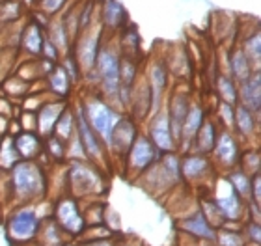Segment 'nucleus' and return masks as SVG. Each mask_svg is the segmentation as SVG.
I'll return each mask as SVG.
<instances>
[{
    "label": "nucleus",
    "mask_w": 261,
    "mask_h": 246,
    "mask_svg": "<svg viewBox=\"0 0 261 246\" xmlns=\"http://www.w3.org/2000/svg\"><path fill=\"white\" fill-rule=\"evenodd\" d=\"M105 28L99 21V15L95 11L93 21L88 24L86 28H82L81 32L76 34L75 41V62L81 71H92L95 66V58H97L99 47H101V39H103Z\"/></svg>",
    "instance_id": "f257e3e1"
},
{
    "label": "nucleus",
    "mask_w": 261,
    "mask_h": 246,
    "mask_svg": "<svg viewBox=\"0 0 261 246\" xmlns=\"http://www.w3.org/2000/svg\"><path fill=\"white\" fill-rule=\"evenodd\" d=\"M120 60L121 56L114 45L99 47L93 69H97L103 92L110 97H118V92H120Z\"/></svg>",
    "instance_id": "f03ea898"
},
{
    "label": "nucleus",
    "mask_w": 261,
    "mask_h": 246,
    "mask_svg": "<svg viewBox=\"0 0 261 246\" xmlns=\"http://www.w3.org/2000/svg\"><path fill=\"white\" fill-rule=\"evenodd\" d=\"M82 110H84V116H86V120H88V123H90V127L93 129V132H95L103 142L109 144L112 129H114L116 123L121 120L120 116L116 114L109 104L103 103V101L97 97L90 99V101L82 106Z\"/></svg>",
    "instance_id": "7ed1b4c3"
},
{
    "label": "nucleus",
    "mask_w": 261,
    "mask_h": 246,
    "mask_svg": "<svg viewBox=\"0 0 261 246\" xmlns=\"http://www.w3.org/2000/svg\"><path fill=\"white\" fill-rule=\"evenodd\" d=\"M13 188L19 196H34L43 186V174L32 162H17L11 168Z\"/></svg>",
    "instance_id": "20e7f679"
},
{
    "label": "nucleus",
    "mask_w": 261,
    "mask_h": 246,
    "mask_svg": "<svg viewBox=\"0 0 261 246\" xmlns=\"http://www.w3.org/2000/svg\"><path fill=\"white\" fill-rule=\"evenodd\" d=\"M75 129H76V136H79L82 148L86 151V157H90V159H93V160L103 159V151H101V146H99V136L93 132V129L90 127V123H88L82 106H79V110H76Z\"/></svg>",
    "instance_id": "39448f33"
},
{
    "label": "nucleus",
    "mask_w": 261,
    "mask_h": 246,
    "mask_svg": "<svg viewBox=\"0 0 261 246\" xmlns=\"http://www.w3.org/2000/svg\"><path fill=\"white\" fill-rule=\"evenodd\" d=\"M149 140L157 149H161L163 153L174 151V138H172V131H170V121H168V112L166 110H157L155 118L151 121V129H149Z\"/></svg>",
    "instance_id": "423d86ee"
},
{
    "label": "nucleus",
    "mask_w": 261,
    "mask_h": 246,
    "mask_svg": "<svg viewBox=\"0 0 261 246\" xmlns=\"http://www.w3.org/2000/svg\"><path fill=\"white\" fill-rule=\"evenodd\" d=\"M97 15H99L101 24H103V28L109 30V32L121 30V28L129 22L125 8H123L118 0H103V2H99Z\"/></svg>",
    "instance_id": "0eeeda50"
},
{
    "label": "nucleus",
    "mask_w": 261,
    "mask_h": 246,
    "mask_svg": "<svg viewBox=\"0 0 261 246\" xmlns=\"http://www.w3.org/2000/svg\"><path fill=\"white\" fill-rule=\"evenodd\" d=\"M43 39H45V28L39 24L32 15L28 17V21L24 22V26L19 36V45L22 47L24 52L32 56H41V49H43Z\"/></svg>",
    "instance_id": "6e6552de"
},
{
    "label": "nucleus",
    "mask_w": 261,
    "mask_h": 246,
    "mask_svg": "<svg viewBox=\"0 0 261 246\" xmlns=\"http://www.w3.org/2000/svg\"><path fill=\"white\" fill-rule=\"evenodd\" d=\"M241 86L237 88V101H241L243 106H246L252 112H259L261 106V78L259 73H252L246 80L239 82Z\"/></svg>",
    "instance_id": "1a4fd4ad"
},
{
    "label": "nucleus",
    "mask_w": 261,
    "mask_h": 246,
    "mask_svg": "<svg viewBox=\"0 0 261 246\" xmlns=\"http://www.w3.org/2000/svg\"><path fill=\"white\" fill-rule=\"evenodd\" d=\"M155 151H157V148L153 146L149 138H135L133 146L127 151L129 153V166H133L135 170H146L153 162V159H155Z\"/></svg>",
    "instance_id": "9d476101"
},
{
    "label": "nucleus",
    "mask_w": 261,
    "mask_h": 246,
    "mask_svg": "<svg viewBox=\"0 0 261 246\" xmlns=\"http://www.w3.org/2000/svg\"><path fill=\"white\" fill-rule=\"evenodd\" d=\"M45 38H47L50 43L55 45L56 50L60 52V56L69 54L71 38H69V34H67V30H65V24H64V19H62V13L49 17V21H47V24H45Z\"/></svg>",
    "instance_id": "9b49d317"
},
{
    "label": "nucleus",
    "mask_w": 261,
    "mask_h": 246,
    "mask_svg": "<svg viewBox=\"0 0 261 246\" xmlns=\"http://www.w3.org/2000/svg\"><path fill=\"white\" fill-rule=\"evenodd\" d=\"M189 106H191V101H189V97H187L185 93H175L174 97H172L168 121H170V131H172L174 142H177L181 136V127H183V121H185Z\"/></svg>",
    "instance_id": "f8f14e48"
},
{
    "label": "nucleus",
    "mask_w": 261,
    "mask_h": 246,
    "mask_svg": "<svg viewBox=\"0 0 261 246\" xmlns=\"http://www.w3.org/2000/svg\"><path fill=\"white\" fill-rule=\"evenodd\" d=\"M136 138V129L129 120H120L110 134V146H114L120 153H127Z\"/></svg>",
    "instance_id": "ddd939ff"
},
{
    "label": "nucleus",
    "mask_w": 261,
    "mask_h": 246,
    "mask_svg": "<svg viewBox=\"0 0 261 246\" xmlns=\"http://www.w3.org/2000/svg\"><path fill=\"white\" fill-rule=\"evenodd\" d=\"M65 110L64 104H56V103H49L41 106L38 116V131L43 134V136H50L55 132L56 121L62 116V112Z\"/></svg>",
    "instance_id": "4468645a"
},
{
    "label": "nucleus",
    "mask_w": 261,
    "mask_h": 246,
    "mask_svg": "<svg viewBox=\"0 0 261 246\" xmlns=\"http://www.w3.org/2000/svg\"><path fill=\"white\" fill-rule=\"evenodd\" d=\"M213 149H215L218 160L224 164H228V166H231V164L237 160V157H239L237 142H235L233 136L228 134V132H222L220 136H217V142H215V148Z\"/></svg>",
    "instance_id": "2eb2a0df"
},
{
    "label": "nucleus",
    "mask_w": 261,
    "mask_h": 246,
    "mask_svg": "<svg viewBox=\"0 0 261 246\" xmlns=\"http://www.w3.org/2000/svg\"><path fill=\"white\" fill-rule=\"evenodd\" d=\"M201 123H203V110L198 106V104H191L189 110H187L185 121H183V127H181V136L179 140H194L196 132L200 131Z\"/></svg>",
    "instance_id": "dca6fc26"
},
{
    "label": "nucleus",
    "mask_w": 261,
    "mask_h": 246,
    "mask_svg": "<svg viewBox=\"0 0 261 246\" xmlns=\"http://www.w3.org/2000/svg\"><path fill=\"white\" fill-rule=\"evenodd\" d=\"M149 84H151V101H153V112L159 110V101L163 97V90L166 86V69L161 62H155L149 69Z\"/></svg>",
    "instance_id": "f3484780"
},
{
    "label": "nucleus",
    "mask_w": 261,
    "mask_h": 246,
    "mask_svg": "<svg viewBox=\"0 0 261 246\" xmlns=\"http://www.w3.org/2000/svg\"><path fill=\"white\" fill-rule=\"evenodd\" d=\"M58 218H60L62 224L71 230L73 233L82 230V218L79 211H76V205L73 200H64V202L58 205Z\"/></svg>",
    "instance_id": "a211bd4d"
},
{
    "label": "nucleus",
    "mask_w": 261,
    "mask_h": 246,
    "mask_svg": "<svg viewBox=\"0 0 261 246\" xmlns=\"http://www.w3.org/2000/svg\"><path fill=\"white\" fill-rule=\"evenodd\" d=\"M229 67H231L233 77L239 82L246 80V78L254 73V66H252V62L246 58V54L243 52L241 47H237L235 50H231V54H229Z\"/></svg>",
    "instance_id": "6ab92c4d"
},
{
    "label": "nucleus",
    "mask_w": 261,
    "mask_h": 246,
    "mask_svg": "<svg viewBox=\"0 0 261 246\" xmlns=\"http://www.w3.org/2000/svg\"><path fill=\"white\" fill-rule=\"evenodd\" d=\"M69 179L75 183V186H82V188L90 190V188H93V186L97 185L99 177L93 174L92 168H88L86 164L75 162V164H71Z\"/></svg>",
    "instance_id": "aec40b11"
},
{
    "label": "nucleus",
    "mask_w": 261,
    "mask_h": 246,
    "mask_svg": "<svg viewBox=\"0 0 261 246\" xmlns=\"http://www.w3.org/2000/svg\"><path fill=\"white\" fill-rule=\"evenodd\" d=\"M10 230L13 235L21 237V239L32 235L36 231V216L32 211H21L19 214H15L10 224Z\"/></svg>",
    "instance_id": "412c9836"
},
{
    "label": "nucleus",
    "mask_w": 261,
    "mask_h": 246,
    "mask_svg": "<svg viewBox=\"0 0 261 246\" xmlns=\"http://www.w3.org/2000/svg\"><path fill=\"white\" fill-rule=\"evenodd\" d=\"M13 144H15V149H17V153H19V157H22V159H27V160L34 159V157L39 153V148H41L39 138L36 136V134H32V132H22V134L15 136Z\"/></svg>",
    "instance_id": "4be33fe9"
},
{
    "label": "nucleus",
    "mask_w": 261,
    "mask_h": 246,
    "mask_svg": "<svg viewBox=\"0 0 261 246\" xmlns=\"http://www.w3.org/2000/svg\"><path fill=\"white\" fill-rule=\"evenodd\" d=\"M233 125L239 129V132L243 134V136H252V134H254V129H256V118H254V112L248 110L246 106H243V104L235 106Z\"/></svg>",
    "instance_id": "5701e85b"
},
{
    "label": "nucleus",
    "mask_w": 261,
    "mask_h": 246,
    "mask_svg": "<svg viewBox=\"0 0 261 246\" xmlns=\"http://www.w3.org/2000/svg\"><path fill=\"white\" fill-rule=\"evenodd\" d=\"M215 205H217V209L220 211L222 216H226V218H235V216H239V211H241V196L231 188L228 196H222V198L218 196Z\"/></svg>",
    "instance_id": "b1692460"
},
{
    "label": "nucleus",
    "mask_w": 261,
    "mask_h": 246,
    "mask_svg": "<svg viewBox=\"0 0 261 246\" xmlns=\"http://www.w3.org/2000/svg\"><path fill=\"white\" fill-rule=\"evenodd\" d=\"M243 52L246 54V58L252 62V66L256 67V71L259 69V62H261V34L259 30H254V32L245 39L243 43Z\"/></svg>",
    "instance_id": "393cba45"
},
{
    "label": "nucleus",
    "mask_w": 261,
    "mask_h": 246,
    "mask_svg": "<svg viewBox=\"0 0 261 246\" xmlns=\"http://www.w3.org/2000/svg\"><path fill=\"white\" fill-rule=\"evenodd\" d=\"M196 142L200 146V149L203 153H209L215 148V142H217V131H215V125L211 121H203L200 127V131L196 132Z\"/></svg>",
    "instance_id": "a878e982"
},
{
    "label": "nucleus",
    "mask_w": 261,
    "mask_h": 246,
    "mask_svg": "<svg viewBox=\"0 0 261 246\" xmlns=\"http://www.w3.org/2000/svg\"><path fill=\"white\" fill-rule=\"evenodd\" d=\"M73 131H75V116H73V112H69V110H64L62 116L58 118V121H56V127L53 134L65 142V140H69V138L75 136Z\"/></svg>",
    "instance_id": "bb28decb"
},
{
    "label": "nucleus",
    "mask_w": 261,
    "mask_h": 246,
    "mask_svg": "<svg viewBox=\"0 0 261 246\" xmlns=\"http://www.w3.org/2000/svg\"><path fill=\"white\" fill-rule=\"evenodd\" d=\"M207 168H209L207 159L198 157V155H194V157H187V159L181 162V172H183V175H185L187 179H194V177L203 174Z\"/></svg>",
    "instance_id": "cd10ccee"
},
{
    "label": "nucleus",
    "mask_w": 261,
    "mask_h": 246,
    "mask_svg": "<svg viewBox=\"0 0 261 246\" xmlns=\"http://www.w3.org/2000/svg\"><path fill=\"white\" fill-rule=\"evenodd\" d=\"M49 82L53 92L58 93V95H65L67 90H69V82L71 78L67 77V73L62 66H55L49 73Z\"/></svg>",
    "instance_id": "c85d7f7f"
},
{
    "label": "nucleus",
    "mask_w": 261,
    "mask_h": 246,
    "mask_svg": "<svg viewBox=\"0 0 261 246\" xmlns=\"http://www.w3.org/2000/svg\"><path fill=\"white\" fill-rule=\"evenodd\" d=\"M217 88H218V93H220V97H222L224 103L228 104H233L237 103V86H235V82L228 77V75H218L217 78Z\"/></svg>",
    "instance_id": "c756f323"
},
{
    "label": "nucleus",
    "mask_w": 261,
    "mask_h": 246,
    "mask_svg": "<svg viewBox=\"0 0 261 246\" xmlns=\"http://www.w3.org/2000/svg\"><path fill=\"white\" fill-rule=\"evenodd\" d=\"M229 183L239 196L250 198L252 196V177L246 172H233L229 175Z\"/></svg>",
    "instance_id": "7c9ffc66"
},
{
    "label": "nucleus",
    "mask_w": 261,
    "mask_h": 246,
    "mask_svg": "<svg viewBox=\"0 0 261 246\" xmlns=\"http://www.w3.org/2000/svg\"><path fill=\"white\" fill-rule=\"evenodd\" d=\"M17 159H19V153L15 149V144H13V140L6 138L2 142V148H0V166L2 168H13L17 164Z\"/></svg>",
    "instance_id": "2f4dec72"
},
{
    "label": "nucleus",
    "mask_w": 261,
    "mask_h": 246,
    "mask_svg": "<svg viewBox=\"0 0 261 246\" xmlns=\"http://www.w3.org/2000/svg\"><path fill=\"white\" fill-rule=\"evenodd\" d=\"M185 228L189 231H192V233H198V235L201 237H207V239H213L215 237V233H213V230L209 228V224H207V220L201 216V214H198L196 218L189 220L185 224Z\"/></svg>",
    "instance_id": "473e14b6"
},
{
    "label": "nucleus",
    "mask_w": 261,
    "mask_h": 246,
    "mask_svg": "<svg viewBox=\"0 0 261 246\" xmlns=\"http://www.w3.org/2000/svg\"><path fill=\"white\" fill-rule=\"evenodd\" d=\"M69 4V0H39L38 10L45 13L47 17L58 15L65 10V6Z\"/></svg>",
    "instance_id": "72a5a7b5"
},
{
    "label": "nucleus",
    "mask_w": 261,
    "mask_h": 246,
    "mask_svg": "<svg viewBox=\"0 0 261 246\" xmlns=\"http://www.w3.org/2000/svg\"><path fill=\"white\" fill-rule=\"evenodd\" d=\"M47 146H49V151L55 159H62V157H64V151H65L64 140H60V138L55 136V134H50V138L47 140Z\"/></svg>",
    "instance_id": "f704fd0d"
},
{
    "label": "nucleus",
    "mask_w": 261,
    "mask_h": 246,
    "mask_svg": "<svg viewBox=\"0 0 261 246\" xmlns=\"http://www.w3.org/2000/svg\"><path fill=\"white\" fill-rule=\"evenodd\" d=\"M220 108H218V112H220V116H222V120L226 125H233V118H235V106L233 104H228V103H220L218 104Z\"/></svg>",
    "instance_id": "c9c22d12"
},
{
    "label": "nucleus",
    "mask_w": 261,
    "mask_h": 246,
    "mask_svg": "<svg viewBox=\"0 0 261 246\" xmlns=\"http://www.w3.org/2000/svg\"><path fill=\"white\" fill-rule=\"evenodd\" d=\"M222 239H224V244H228V246H241L239 237H233V235H222Z\"/></svg>",
    "instance_id": "e433bc0d"
},
{
    "label": "nucleus",
    "mask_w": 261,
    "mask_h": 246,
    "mask_svg": "<svg viewBox=\"0 0 261 246\" xmlns=\"http://www.w3.org/2000/svg\"><path fill=\"white\" fill-rule=\"evenodd\" d=\"M252 237H254V241H259V228L257 226H252Z\"/></svg>",
    "instance_id": "4c0bfd02"
},
{
    "label": "nucleus",
    "mask_w": 261,
    "mask_h": 246,
    "mask_svg": "<svg viewBox=\"0 0 261 246\" xmlns=\"http://www.w3.org/2000/svg\"><path fill=\"white\" fill-rule=\"evenodd\" d=\"M21 2H22V6L30 8V6H34V2H36V0H21Z\"/></svg>",
    "instance_id": "58836bf2"
},
{
    "label": "nucleus",
    "mask_w": 261,
    "mask_h": 246,
    "mask_svg": "<svg viewBox=\"0 0 261 246\" xmlns=\"http://www.w3.org/2000/svg\"><path fill=\"white\" fill-rule=\"evenodd\" d=\"M4 2H6V0H0V4H4Z\"/></svg>",
    "instance_id": "ea45409f"
},
{
    "label": "nucleus",
    "mask_w": 261,
    "mask_h": 246,
    "mask_svg": "<svg viewBox=\"0 0 261 246\" xmlns=\"http://www.w3.org/2000/svg\"><path fill=\"white\" fill-rule=\"evenodd\" d=\"M36 2H39V0H36Z\"/></svg>",
    "instance_id": "a19ab883"
}]
</instances>
